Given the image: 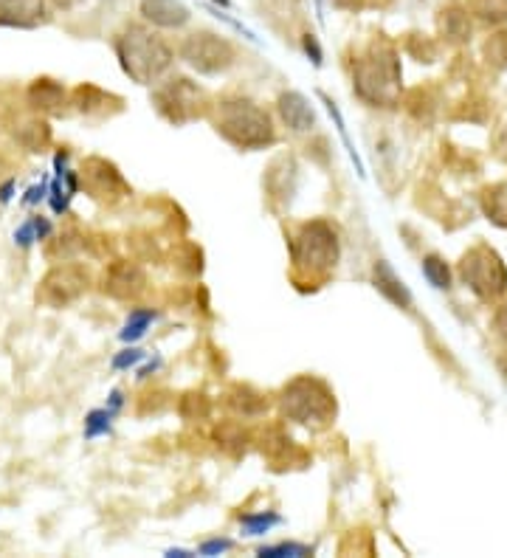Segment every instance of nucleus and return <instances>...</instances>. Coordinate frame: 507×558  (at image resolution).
I'll list each match as a JSON object with an SVG mask.
<instances>
[{"instance_id":"22","label":"nucleus","mask_w":507,"mask_h":558,"mask_svg":"<svg viewBox=\"0 0 507 558\" xmlns=\"http://www.w3.org/2000/svg\"><path fill=\"white\" fill-rule=\"evenodd\" d=\"M113 409H93L91 415H88V420H85V434L88 437H99V434L110 432V420H113Z\"/></svg>"},{"instance_id":"12","label":"nucleus","mask_w":507,"mask_h":558,"mask_svg":"<svg viewBox=\"0 0 507 558\" xmlns=\"http://www.w3.org/2000/svg\"><path fill=\"white\" fill-rule=\"evenodd\" d=\"M144 271L133 263H116L105 274V294L116 299H136L144 291Z\"/></svg>"},{"instance_id":"5","label":"nucleus","mask_w":507,"mask_h":558,"mask_svg":"<svg viewBox=\"0 0 507 558\" xmlns=\"http://www.w3.org/2000/svg\"><path fill=\"white\" fill-rule=\"evenodd\" d=\"M282 415L285 418L296 420V423H305V426H324L330 423V418L336 415V401H333V392L324 387L319 378H296L288 387L282 389Z\"/></svg>"},{"instance_id":"11","label":"nucleus","mask_w":507,"mask_h":558,"mask_svg":"<svg viewBox=\"0 0 507 558\" xmlns=\"http://www.w3.org/2000/svg\"><path fill=\"white\" fill-rule=\"evenodd\" d=\"M277 110L285 127L293 130V133H310L316 127V110H313V105H310L302 93H282L277 99Z\"/></svg>"},{"instance_id":"20","label":"nucleus","mask_w":507,"mask_h":558,"mask_svg":"<svg viewBox=\"0 0 507 558\" xmlns=\"http://www.w3.org/2000/svg\"><path fill=\"white\" fill-rule=\"evenodd\" d=\"M423 277L429 279L434 288H440V291L451 285V271H448V265L443 263L440 257H434V254L423 260Z\"/></svg>"},{"instance_id":"23","label":"nucleus","mask_w":507,"mask_h":558,"mask_svg":"<svg viewBox=\"0 0 507 558\" xmlns=\"http://www.w3.org/2000/svg\"><path fill=\"white\" fill-rule=\"evenodd\" d=\"M141 358H144V353L136 350V347H130V350H124V353H119V356L113 358V370H127V367H136Z\"/></svg>"},{"instance_id":"16","label":"nucleus","mask_w":507,"mask_h":558,"mask_svg":"<svg viewBox=\"0 0 507 558\" xmlns=\"http://www.w3.org/2000/svg\"><path fill=\"white\" fill-rule=\"evenodd\" d=\"M29 102L37 110H60V105H65V91L54 79H37L31 82Z\"/></svg>"},{"instance_id":"17","label":"nucleus","mask_w":507,"mask_h":558,"mask_svg":"<svg viewBox=\"0 0 507 558\" xmlns=\"http://www.w3.org/2000/svg\"><path fill=\"white\" fill-rule=\"evenodd\" d=\"M20 144L23 147H29L31 153H37V150H43L48 141H51V130H48L46 122H29L23 124V130H20Z\"/></svg>"},{"instance_id":"18","label":"nucleus","mask_w":507,"mask_h":558,"mask_svg":"<svg viewBox=\"0 0 507 558\" xmlns=\"http://www.w3.org/2000/svg\"><path fill=\"white\" fill-rule=\"evenodd\" d=\"M153 319H155V310H133L130 319H127V325H124V330L119 333V339L139 341L141 336L147 333V327L153 325Z\"/></svg>"},{"instance_id":"2","label":"nucleus","mask_w":507,"mask_h":558,"mask_svg":"<svg viewBox=\"0 0 507 558\" xmlns=\"http://www.w3.org/2000/svg\"><path fill=\"white\" fill-rule=\"evenodd\" d=\"M217 133L240 150H262L277 141L274 122L251 99H223L215 113Z\"/></svg>"},{"instance_id":"4","label":"nucleus","mask_w":507,"mask_h":558,"mask_svg":"<svg viewBox=\"0 0 507 558\" xmlns=\"http://www.w3.org/2000/svg\"><path fill=\"white\" fill-rule=\"evenodd\" d=\"M355 91L369 105H392L400 91V68L392 51L372 48L355 62Z\"/></svg>"},{"instance_id":"9","label":"nucleus","mask_w":507,"mask_h":558,"mask_svg":"<svg viewBox=\"0 0 507 558\" xmlns=\"http://www.w3.org/2000/svg\"><path fill=\"white\" fill-rule=\"evenodd\" d=\"M88 282L91 279L85 274V268H79V265H57L40 282L37 299L51 305V308H65V305L77 302L79 296L88 291Z\"/></svg>"},{"instance_id":"25","label":"nucleus","mask_w":507,"mask_h":558,"mask_svg":"<svg viewBox=\"0 0 507 558\" xmlns=\"http://www.w3.org/2000/svg\"><path fill=\"white\" fill-rule=\"evenodd\" d=\"M305 51H308V57H313V65H322V48L313 34H305Z\"/></svg>"},{"instance_id":"24","label":"nucleus","mask_w":507,"mask_h":558,"mask_svg":"<svg viewBox=\"0 0 507 558\" xmlns=\"http://www.w3.org/2000/svg\"><path fill=\"white\" fill-rule=\"evenodd\" d=\"M234 544L229 539H215V542H206L200 547V556H217V553H226Z\"/></svg>"},{"instance_id":"10","label":"nucleus","mask_w":507,"mask_h":558,"mask_svg":"<svg viewBox=\"0 0 507 558\" xmlns=\"http://www.w3.org/2000/svg\"><path fill=\"white\" fill-rule=\"evenodd\" d=\"M46 0H0V26L34 29L46 23Z\"/></svg>"},{"instance_id":"21","label":"nucleus","mask_w":507,"mask_h":558,"mask_svg":"<svg viewBox=\"0 0 507 558\" xmlns=\"http://www.w3.org/2000/svg\"><path fill=\"white\" fill-rule=\"evenodd\" d=\"M257 556L262 558H299V556H313L308 544H293V542H282L274 544V547H260Z\"/></svg>"},{"instance_id":"15","label":"nucleus","mask_w":507,"mask_h":558,"mask_svg":"<svg viewBox=\"0 0 507 558\" xmlns=\"http://www.w3.org/2000/svg\"><path fill=\"white\" fill-rule=\"evenodd\" d=\"M85 178H88V184H91L93 192H99L102 198H108V195H113V189H124L122 175L113 170L110 164H105V161H99V158H93V161H88V170H85Z\"/></svg>"},{"instance_id":"13","label":"nucleus","mask_w":507,"mask_h":558,"mask_svg":"<svg viewBox=\"0 0 507 558\" xmlns=\"http://www.w3.org/2000/svg\"><path fill=\"white\" fill-rule=\"evenodd\" d=\"M141 17L158 29H181L192 15L181 0H141Z\"/></svg>"},{"instance_id":"27","label":"nucleus","mask_w":507,"mask_h":558,"mask_svg":"<svg viewBox=\"0 0 507 558\" xmlns=\"http://www.w3.org/2000/svg\"><path fill=\"white\" fill-rule=\"evenodd\" d=\"M496 325H499V330L507 336V305L502 308V313H499V319H496Z\"/></svg>"},{"instance_id":"8","label":"nucleus","mask_w":507,"mask_h":558,"mask_svg":"<svg viewBox=\"0 0 507 558\" xmlns=\"http://www.w3.org/2000/svg\"><path fill=\"white\" fill-rule=\"evenodd\" d=\"M200 105H203V91L184 77L169 79L164 88L155 91V108L172 124H184L200 116Z\"/></svg>"},{"instance_id":"14","label":"nucleus","mask_w":507,"mask_h":558,"mask_svg":"<svg viewBox=\"0 0 507 558\" xmlns=\"http://www.w3.org/2000/svg\"><path fill=\"white\" fill-rule=\"evenodd\" d=\"M372 279H375V288H378L389 302H395L400 308H412V294H409V288L403 285V279L392 271V265L386 263V260H378V263H375Z\"/></svg>"},{"instance_id":"28","label":"nucleus","mask_w":507,"mask_h":558,"mask_svg":"<svg viewBox=\"0 0 507 558\" xmlns=\"http://www.w3.org/2000/svg\"><path fill=\"white\" fill-rule=\"evenodd\" d=\"M215 3H220V6H229V0H215Z\"/></svg>"},{"instance_id":"19","label":"nucleus","mask_w":507,"mask_h":558,"mask_svg":"<svg viewBox=\"0 0 507 558\" xmlns=\"http://www.w3.org/2000/svg\"><path fill=\"white\" fill-rule=\"evenodd\" d=\"M240 525L246 530L248 536H262V533H268L271 527L282 525V516L277 513H251V516H243L240 519Z\"/></svg>"},{"instance_id":"6","label":"nucleus","mask_w":507,"mask_h":558,"mask_svg":"<svg viewBox=\"0 0 507 558\" xmlns=\"http://www.w3.org/2000/svg\"><path fill=\"white\" fill-rule=\"evenodd\" d=\"M181 60L203 77H215V74L229 71L237 60V51L223 34L195 31V34L186 37L184 46H181Z\"/></svg>"},{"instance_id":"3","label":"nucleus","mask_w":507,"mask_h":558,"mask_svg":"<svg viewBox=\"0 0 507 558\" xmlns=\"http://www.w3.org/2000/svg\"><path fill=\"white\" fill-rule=\"evenodd\" d=\"M338 234L330 223L324 220H313L299 226L291 240V260L293 268L299 274H305L310 279L327 277L338 263Z\"/></svg>"},{"instance_id":"26","label":"nucleus","mask_w":507,"mask_h":558,"mask_svg":"<svg viewBox=\"0 0 507 558\" xmlns=\"http://www.w3.org/2000/svg\"><path fill=\"white\" fill-rule=\"evenodd\" d=\"M51 3H54L57 9H74V6H79L82 0H51Z\"/></svg>"},{"instance_id":"1","label":"nucleus","mask_w":507,"mask_h":558,"mask_svg":"<svg viewBox=\"0 0 507 558\" xmlns=\"http://www.w3.org/2000/svg\"><path fill=\"white\" fill-rule=\"evenodd\" d=\"M116 57L127 77L139 85H153L164 77L172 65V48L147 26L130 23L127 29L116 37Z\"/></svg>"},{"instance_id":"7","label":"nucleus","mask_w":507,"mask_h":558,"mask_svg":"<svg viewBox=\"0 0 507 558\" xmlns=\"http://www.w3.org/2000/svg\"><path fill=\"white\" fill-rule=\"evenodd\" d=\"M462 279L477 291L482 299H496L507 291V271L499 254L479 246L462 260Z\"/></svg>"}]
</instances>
